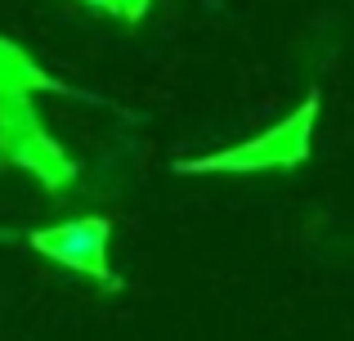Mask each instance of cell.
I'll return each mask as SVG.
<instances>
[{
    "label": "cell",
    "instance_id": "6da1fadb",
    "mask_svg": "<svg viewBox=\"0 0 354 341\" xmlns=\"http://www.w3.org/2000/svg\"><path fill=\"white\" fill-rule=\"evenodd\" d=\"M323 99L319 90L301 99L283 122H274L269 131L251 135L242 144H229V149L202 153V158H184L175 162L180 175H265V171H296L310 162L314 153V126H319Z\"/></svg>",
    "mask_w": 354,
    "mask_h": 341
},
{
    "label": "cell",
    "instance_id": "7a4b0ae2",
    "mask_svg": "<svg viewBox=\"0 0 354 341\" xmlns=\"http://www.w3.org/2000/svg\"><path fill=\"white\" fill-rule=\"evenodd\" d=\"M0 162L27 171L50 193L72 189L81 175L77 158L45 131L41 113H36V95H23V90H0Z\"/></svg>",
    "mask_w": 354,
    "mask_h": 341
},
{
    "label": "cell",
    "instance_id": "3957f363",
    "mask_svg": "<svg viewBox=\"0 0 354 341\" xmlns=\"http://www.w3.org/2000/svg\"><path fill=\"white\" fill-rule=\"evenodd\" d=\"M27 247L59 270L99 283L104 292H121V274L113 270V225L104 216H72L59 225H41L27 234Z\"/></svg>",
    "mask_w": 354,
    "mask_h": 341
},
{
    "label": "cell",
    "instance_id": "277c9868",
    "mask_svg": "<svg viewBox=\"0 0 354 341\" xmlns=\"http://www.w3.org/2000/svg\"><path fill=\"white\" fill-rule=\"evenodd\" d=\"M0 90H23V95H72L59 77L41 68L18 41L0 36Z\"/></svg>",
    "mask_w": 354,
    "mask_h": 341
},
{
    "label": "cell",
    "instance_id": "5b68a950",
    "mask_svg": "<svg viewBox=\"0 0 354 341\" xmlns=\"http://www.w3.org/2000/svg\"><path fill=\"white\" fill-rule=\"evenodd\" d=\"M148 5H153V0H117V18L121 23H139V18L148 14Z\"/></svg>",
    "mask_w": 354,
    "mask_h": 341
},
{
    "label": "cell",
    "instance_id": "8992f818",
    "mask_svg": "<svg viewBox=\"0 0 354 341\" xmlns=\"http://www.w3.org/2000/svg\"><path fill=\"white\" fill-rule=\"evenodd\" d=\"M86 5H95V9H104V14L117 18V0H86Z\"/></svg>",
    "mask_w": 354,
    "mask_h": 341
}]
</instances>
